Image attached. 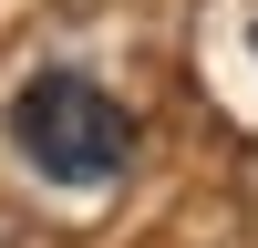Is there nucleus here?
Instances as JSON below:
<instances>
[{"label":"nucleus","instance_id":"nucleus-1","mask_svg":"<svg viewBox=\"0 0 258 248\" xmlns=\"http://www.w3.org/2000/svg\"><path fill=\"white\" fill-rule=\"evenodd\" d=\"M11 145H21L52 186H103V176H124V155H135V124H124V103L103 93V83H83V73H31L21 103H11Z\"/></svg>","mask_w":258,"mask_h":248}]
</instances>
